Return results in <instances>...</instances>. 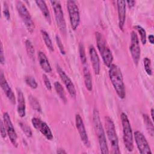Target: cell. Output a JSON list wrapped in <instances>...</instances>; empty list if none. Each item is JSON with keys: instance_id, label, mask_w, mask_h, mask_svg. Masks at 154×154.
I'll list each match as a JSON object with an SVG mask.
<instances>
[{"instance_id": "obj_1", "label": "cell", "mask_w": 154, "mask_h": 154, "mask_svg": "<svg viewBox=\"0 0 154 154\" xmlns=\"http://www.w3.org/2000/svg\"><path fill=\"white\" fill-rule=\"evenodd\" d=\"M109 68L108 74L111 83L118 96L123 99L125 97L126 91L122 71L120 67L115 64H112Z\"/></svg>"}, {"instance_id": "obj_2", "label": "cell", "mask_w": 154, "mask_h": 154, "mask_svg": "<svg viewBox=\"0 0 154 154\" xmlns=\"http://www.w3.org/2000/svg\"><path fill=\"white\" fill-rule=\"evenodd\" d=\"M93 120L95 132L98 139L100 152L102 153L108 154L109 153V151L107 142L106 140V136L103 128L102 125L99 111L96 108H94L93 109Z\"/></svg>"}, {"instance_id": "obj_3", "label": "cell", "mask_w": 154, "mask_h": 154, "mask_svg": "<svg viewBox=\"0 0 154 154\" xmlns=\"http://www.w3.org/2000/svg\"><path fill=\"white\" fill-rule=\"evenodd\" d=\"M95 35L97 47L101 55L102 60L105 65L106 67H109L112 64L113 61V55L112 52L102 34L99 32H96Z\"/></svg>"}, {"instance_id": "obj_4", "label": "cell", "mask_w": 154, "mask_h": 154, "mask_svg": "<svg viewBox=\"0 0 154 154\" xmlns=\"http://www.w3.org/2000/svg\"><path fill=\"white\" fill-rule=\"evenodd\" d=\"M105 127L108 139L112 148V153L116 154L120 153L115 125L112 119L108 116L105 117Z\"/></svg>"}, {"instance_id": "obj_5", "label": "cell", "mask_w": 154, "mask_h": 154, "mask_svg": "<svg viewBox=\"0 0 154 154\" xmlns=\"http://www.w3.org/2000/svg\"><path fill=\"white\" fill-rule=\"evenodd\" d=\"M120 119L123 128V139L125 146L129 152H132L134 149V143L131 123L128 116L124 112L121 114Z\"/></svg>"}, {"instance_id": "obj_6", "label": "cell", "mask_w": 154, "mask_h": 154, "mask_svg": "<svg viewBox=\"0 0 154 154\" xmlns=\"http://www.w3.org/2000/svg\"><path fill=\"white\" fill-rule=\"evenodd\" d=\"M16 7L27 30L30 33H32L35 28V25L27 8L20 1H17L16 2Z\"/></svg>"}, {"instance_id": "obj_7", "label": "cell", "mask_w": 154, "mask_h": 154, "mask_svg": "<svg viewBox=\"0 0 154 154\" xmlns=\"http://www.w3.org/2000/svg\"><path fill=\"white\" fill-rule=\"evenodd\" d=\"M54 10L55 22L60 32L64 34H66V25L64 17L63 11L60 1H50Z\"/></svg>"}, {"instance_id": "obj_8", "label": "cell", "mask_w": 154, "mask_h": 154, "mask_svg": "<svg viewBox=\"0 0 154 154\" xmlns=\"http://www.w3.org/2000/svg\"><path fill=\"white\" fill-rule=\"evenodd\" d=\"M67 8L71 28L72 29L76 30L78 27L80 22L79 8L76 2L73 0H69L67 1Z\"/></svg>"}, {"instance_id": "obj_9", "label": "cell", "mask_w": 154, "mask_h": 154, "mask_svg": "<svg viewBox=\"0 0 154 154\" xmlns=\"http://www.w3.org/2000/svg\"><path fill=\"white\" fill-rule=\"evenodd\" d=\"M130 52L135 65H137L140 58V46L137 34L135 31H132L131 34V45L129 47Z\"/></svg>"}, {"instance_id": "obj_10", "label": "cell", "mask_w": 154, "mask_h": 154, "mask_svg": "<svg viewBox=\"0 0 154 154\" xmlns=\"http://www.w3.org/2000/svg\"><path fill=\"white\" fill-rule=\"evenodd\" d=\"M3 121L7 130V135L8 136L11 143L15 147H17L18 146L17 135L11 122L10 117L6 112L3 114Z\"/></svg>"}, {"instance_id": "obj_11", "label": "cell", "mask_w": 154, "mask_h": 154, "mask_svg": "<svg viewBox=\"0 0 154 154\" xmlns=\"http://www.w3.org/2000/svg\"><path fill=\"white\" fill-rule=\"evenodd\" d=\"M134 135L135 141L140 153L141 154H151L150 147L144 135L138 131H135Z\"/></svg>"}, {"instance_id": "obj_12", "label": "cell", "mask_w": 154, "mask_h": 154, "mask_svg": "<svg viewBox=\"0 0 154 154\" xmlns=\"http://www.w3.org/2000/svg\"><path fill=\"white\" fill-rule=\"evenodd\" d=\"M57 70L61 79L62 80L64 84L65 85L66 89L68 91V93H69V94L72 97L75 98L76 95V91L75 85L72 82V81L59 66H57Z\"/></svg>"}, {"instance_id": "obj_13", "label": "cell", "mask_w": 154, "mask_h": 154, "mask_svg": "<svg viewBox=\"0 0 154 154\" xmlns=\"http://www.w3.org/2000/svg\"><path fill=\"white\" fill-rule=\"evenodd\" d=\"M75 125L76 129L79 134L81 141L86 147L90 146L89 139L85 128V126L82 120V117L78 114L75 116Z\"/></svg>"}, {"instance_id": "obj_14", "label": "cell", "mask_w": 154, "mask_h": 154, "mask_svg": "<svg viewBox=\"0 0 154 154\" xmlns=\"http://www.w3.org/2000/svg\"><path fill=\"white\" fill-rule=\"evenodd\" d=\"M0 85L1 87V88L4 91L5 94L6 95L8 99V100L10 101V102L15 105L16 103V97L14 96V94L10 88V85H8L6 78L3 73L2 72H1L0 74Z\"/></svg>"}, {"instance_id": "obj_15", "label": "cell", "mask_w": 154, "mask_h": 154, "mask_svg": "<svg viewBox=\"0 0 154 154\" xmlns=\"http://www.w3.org/2000/svg\"><path fill=\"white\" fill-rule=\"evenodd\" d=\"M117 8L118 12L119 26L121 30H123L126 19V1L122 0L117 1Z\"/></svg>"}, {"instance_id": "obj_16", "label": "cell", "mask_w": 154, "mask_h": 154, "mask_svg": "<svg viewBox=\"0 0 154 154\" xmlns=\"http://www.w3.org/2000/svg\"><path fill=\"white\" fill-rule=\"evenodd\" d=\"M89 54L94 72L96 75H97L99 74L100 70V60L96 49L93 45H90L89 47Z\"/></svg>"}, {"instance_id": "obj_17", "label": "cell", "mask_w": 154, "mask_h": 154, "mask_svg": "<svg viewBox=\"0 0 154 154\" xmlns=\"http://www.w3.org/2000/svg\"><path fill=\"white\" fill-rule=\"evenodd\" d=\"M17 113L20 117L23 118L26 114V105L24 95L20 89L17 88Z\"/></svg>"}, {"instance_id": "obj_18", "label": "cell", "mask_w": 154, "mask_h": 154, "mask_svg": "<svg viewBox=\"0 0 154 154\" xmlns=\"http://www.w3.org/2000/svg\"><path fill=\"white\" fill-rule=\"evenodd\" d=\"M38 60L41 68L46 73H50L52 71V68L46 55L42 52H38Z\"/></svg>"}, {"instance_id": "obj_19", "label": "cell", "mask_w": 154, "mask_h": 154, "mask_svg": "<svg viewBox=\"0 0 154 154\" xmlns=\"http://www.w3.org/2000/svg\"><path fill=\"white\" fill-rule=\"evenodd\" d=\"M83 75L85 87L88 91H91L93 88L92 78L87 64L83 65Z\"/></svg>"}, {"instance_id": "obj_20", "label": "cell", "mask_w": 154, "mask_h": 154, "mask_svg": "<svg viewBox=\"0 0 154 154\" xmlns=\"http://www.w3.org/2000/svg\"><path fill=\"white\" fill-rule=\"evenodd\" d=\"M36 129L39 131L48 140H53L54 137L52 131L49 126L45 122H43L42 120Z\"/></svg>"}, {"instance_id": "obj_21", "label": "cell", "mask_w": 154, "mask_h": 154, "mask_svg": "<svg viewBox=\"0 0 154 154\" xmlns=\"http://www.w3.org/2000/svg\"><path fill=\"white\" fill-rule=\"evenodd\" d=\"M35 4L40 10L41 12L42 13L44 17L46 20V21L48 22V23H51V15L49 11L48 10V6L45 2V1L43 0H38L35 1Z\"/></svg>"}, {"instance_id": "obj_22", "label": "cell", "mask_w": 154, "mask_h": 154, "mask_svg": "<svg viewBox=\"0 0 154 154\" xmlns=\"http://www.w3.org/2000/svg\"><path fill=\"white\" fill-rule=\"evenodd\" d=\"M54 88H55V90L57 94L60 97V98L61 99V100L64 103H66L67 102V98L66 96V94H65L64 88H63V86L61 85V84L59 82L56 81L54 82Z\"/></svg>"}, {"instance_id": "obj_23", "label": "cell", "mask_w": 154, "mask_h": 154, "mask_svg": "<svg viewBox=\"0 0 154 154\" xmlns=\"http://www.w3.org/2000/svg\"><path fill=\"white\" fill-rule=\"evenodd\" d=\"M143 117L144 120V123L146 127V129L151 136H153L154 134V128L152 121L150 119L149 116L147 114H143Z\"/></svg>"}, {"instance_id": "obj_24", "label": "cell", "mask_w": 154, "mask_h": 154, "mask_svg": "<svg viewBox=\"0 0 154 154\" xmlns=\"http://www.w3.org/2000/svg\"><path fill=\"white\" fill-rule=\"evenodd\" d=\"M41 34H42V37H43V39L44 40V42L46 45V46H47V48L51 51H54V46H53V44H52V42L51 41V39L48 34V33L43 30V29H42L41 30Z\"/></svg>"}, {"instance_id": "obj_25", "label": "cell", "mask_w": 154, "mask_h": 154, "mask_svg": "<svg viewBox=\"0 0 154 154\" xmlns=\"http://www.w3.org/2000/svg\"><path fill=\"white\" fill-rule=\"evenodd\" d=\"M28 100L31 108L35 111L41 112L42 109H41V106L38 100L32 95H29L28 96Z\"/></svg>"}, {"instance_id": "obj_26", "label": "cell", "mask_w": 154, "mask_h": 154, "mask_svg": "<svg viewBox=\"0 0 154 154\" xmlns=\"http://www.w3.org/2000/svg\"><path fill=\"white\" fill-rule=\"evenodd\" d=\"M25 47L28 57L30 58L33 59L34 57V48L32 43L29 40L25 41Z\"/></svg>"}, {"instance_id": "obj_27", "label": "cell", "mask_w": 154, "mask_h": 154, "mask_svg": "<svg viewBox=\"0 0 154 154\" xmlns=\"http://www.w3.org/2000/svg\"><path fill=\"white\" fill-rule=\"evenodd\" d=\"M134 28L137 30L140 35L141 43L143 45H145L146 43V32L145 29L140 25H136Z\"/></svg>"}, {"instance_id": "obj_28", "label": "cell", "mask_w": 154, "mask_h": 154, "mask_svg": "<svg viewBox=\"0 0 154 154\" xmlns=\"http://www.w3.org/2000/svg\"><path fill=\"white\" fill-rule=\"evenodd\" d=\"M79 57L81 59V61L82 64V65L87 64V57L85 55V49L84 46L82 43H80L79 45Z\"/></svg>"}, {"instance_id": "obj_29", "label": "cell", "mask_w": 154, "mask_h": 154, "mask_svg": "<svg viewBox=\"0 0 154 154\" xmlns=\"http://www.w3.org/2000/svg\"><path fill=\"white\" fill-rule=\"evenodd\" d=\"M19 126L23 131V132L25 134V135L28 137H32V131L31 130V128L29 126H28L27 124H26L25 122H20L19 123Z\"/></svg>"}, {"instance_id": "obj_30", "label": "cell", "mask_w": 154, "mask_h": 154, "mask_svg": "<svg viewBox=\"0 0 154 154\" xmlns=\"http://www.w3.org/2000/svg\"><path fill=\"white\" fill-rule=\"evenodd\" d=\"M143 63H144V67L146 72L148 75L151 76L152 75V69L150 60L149 58L146 57L143 60Z\"/></svg>"}, {"instance_id": "obj_31", "label": "cell", "mask_w": 154, "mask_h": 154, "mask_svg": "<svg viewBox=\"0 0 154 154\" xmlns=\"http://www.w3.org/2000/svg\"><path fill=\"white\" fill-rule=\"evenodd\" d=\"M25 81L26 84L29 86L32 89H35L37 88L38 84L35 81V79L31 76H27L25 78Z\"/></svg>"}, {"instance_id": "obj_32", "label": "cell", "mask_w": 154, "mask_h": 154, "mask_svg": "<svg viewBox=\"0 0 154 154\" xmlns=\"http://www.w3.org/2000/svg\"><path fill=\"white\" fill-rule=\"evenodd\" d=\"M55 40H56V43H57V45L59 48V50L61 52V54L62 55H65V50H64V46L62 43V42H61V40L60 39V37L58 35H56L55 36Z\"/></svg>"}, {"instance_id": "obj_33", "label": "cell", "mask_w": 154, "mask_h": 154, "mask_svg": "<svg viewBox=\"0 0 154 154\" xmlns=\"http://www.w3.org/2000/svg\"><path fill=\"white\" fill-rule=\"evenodd\" d=\"M42 76H43V82H44V84H45V85L46 88L48 90H51L52 85H51V83L50 82L49 79L48 78V77L45 74H43Z\"/></svg>"}, {"instance_id": "obj_34", "label": "cell", "mask_w": 154, "mask_h": 154, "mask_svg": "<svg viewBox=\"0 0 154 154\" xmlns=\"http://www.w3.org/2000/svg\"><path fill=\"white\" fill-rule=\"evenodd\" d=\"M4 8H3V13L4 15V17L6 18L7 20H10V14L9 11L8 7L5 2H4Z\"/></svg>"}, {"instance_id": "obj_35", "label": "cell", "mask_w": 154, "mask_h": 154, "mask_svg": "<svg viewBox=\"0 0 154 154\" xmlns=\"http://www.w3.org/2000/svg\"><path fill=\"white\" fill-rule=\"evenodd\" d=\"M3 122L4 121L2 120L1 121V135L3 138H5L7 135V130H6L4 123Z\"/></svg>"}, {"instance_id": "obj_36", "label": "cell", "mask_w": 154, "mask_h": 154, "mask_svg": "<svg viewBox=\"0 0 154 154\" xmlns=\"http://www.w3.org/2000/svg\"><path fill=\"white\" fill-rule=\"evenodd\" d=\"M0 61L2 64H3L5 63V58L4 55V51H3V47L2 44H1V53H0Z\"/></svg>"}, {"instance_id": "obj_37", "label": "cell", "mask_w": 154, "mask_h": 154, "mask_svg": "<svg viewBox=\"0 0 154 154\" xmlns=\"http://www.w3.org/2000/svg\"><path fill=\"white\" fill-rule=\"evenodd\" d=\"M126 3L128 4L129 8H131L134 6V5L135 4V1H126Z\"/></svg>"}, {"instance_id": "obj_38", "label": "cell", "mask_w": 154, "mask_h": 154, "mask_svg": "<svg viewBox=\"0 0 154 154\" xmlns=\"http://www.w3.org/2000/svg\"><path fill=\"white\" fill-rule=\"evenodd\" d=\"M148 38H149V42H150L151 44L153 45V42H154V37H153V35L152 34H150V35H149Z\"/></svg>"}, {"instance_id": "obj_39", "label": "cell", "mask_w": 154, "mask_h": 154, "mask_svg": "<svg viewBox=\"0 0 154 154\" xmlns=\"http://www.w3.org/2000/svg\"><path fill=\"white\" fill-rule=\"evenodd\" d=\"M57 153H60V154H62V153H66V152L62 149H59L58 150H57Z\"/></svg>"}, {"instance_id": "obj_40", "label": "cell", "mask_w": 154, "mask_h": 154, "mask_svg": "<svg viewBox=\"0 0 154 154\" xmlns=\"http://www.w3.org/2000/svg\"><path fill=\"white\" fill-rule=\"evenodd\" d=\"M150 114H151V117H152V119L153 120V109L152 108L150 110Z\"/></svg>"}]
</instances>
